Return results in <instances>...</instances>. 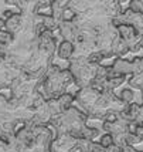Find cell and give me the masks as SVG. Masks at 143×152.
<instances>
[{
	"label": "cell",
	"instance_id": "obj_5",
	"mask_svg": "<svg viewBox=\"0 0 143 152\" xmlns=\"http://www.w3.org/2000/svg\"><path fill=\"white\" fill-rule=\"evenodd\" d=\"M74 101H75V97H74L72 94H70V93L62 94L58 98V105H60L61 113H65V111H68L70 108H72V107H74Z\"/></svg>",
	"mask_w": 143,
	"mask_h": 152
},
{
	"label": "cell",
	"instance_id": "obj_9",
	"mask_svg": "<svg viewBox=\"0 0 143 152\" xmlns=\"http://www.w3.org/2000/svg\"><path fill=\"white\" fill-rule=\"evenodd\" d=\"M129 9L136 12V13L143 14V0H132V1H129Z\"/></svg>",
	"mask_w": 143,
	"mask_h": 152
},
{
	"label": "cell",
	"instance_id": "obj_6",
	"mask_svg": "<svg viewBox=\"0 0 143 152\" xmlns=\"http://www.w3.org/2000/svg\"><path fill=\"white\" fill-rule=\"evenodd\" d=\"M126 81V77L120 75V77H115V78H108L105 83V90H116L118 87H120Z\"/></svg>",
	"mask_w": 143,
	"mask_h": 152
},
{
	"label": "cell",
	"instance_id": "obj_12",
	"mask_svg": "<svg viewBox=\"0 0 143 152\" xmlns=\"http://www.w3.org/2000/svg\"><path fill=\"white\" fill-rule=\"evenodd\" d=\"M9 46L7 44H3V43H0V56H6V54H9Z\"/></svg>",
	"mask_w": 143,
	"mask_h": 152
},
{
	"label": "cell",
	"instance_id": "obj_15",
	"mask_svg": "<svg viewBox=\"0 0 143 152\" xmlns=\"http://www.w3.org/2000/svg\"><path fill=\"white\" fill-rule=\"evenodd\" d=\"M0 31H7L6 30V20L0 17Z\"/></svg>",
	"mask_w": 143,
	"mask_h": 152
},
{
	"label": "cell",
	"instance_id": "obj_10",
	"mask_svg": "<svg viewBox=\"0 0 143 152\" xmlns=\"http://www.w3.org/2000/svg\"><path fill=\"white\" fill-rule=\"evenodd\" d=\"M99 144H101V145L106 149V148H109L111 145H113V137H112L111 134H104V135L101 137Z\"/></svg>",
	"mask_w": 143,
	"mask_h": 152
},
{
	"label": "cell",
	"instance_id": "obj_11",
	"mask_svg": "<svg viewBox=\"0 0 143 152\" xmlns=\"http://www.w3.org/2000/svg\"><path fill=\"white\" fill-rule=\"evenodd\" d=\"M88 152H105V148L99 142H91L89 148H88Z\"/></svg>",
	"mask_w": 143,
	"mask_h": 152
},
{
	"label": "cell",
	"instance_id": "obj_8",
	"mask_svg": "<svg viewBox=\"0 0 143 152\" xmlns=\"http://www.w3.org/2000/svg\"><path fill=\"white\" fill-rule=\"evenodd\" d=\"M142 144V139L137 137L136 134H128L126 135V145L128 146H136Z\"/></svg>",
	"mask_w": 143,
	"mask_h": 152
},
{
	"label": "cell",
	"instance_id": "obj_7",
	"mask_svg": "<svg viewBox=\"0 0 143 152\" xmlns=\"http://www.w3.org/2000/svg\"><path fill=\"white\" fill-rule=\"evenodd\" d=\"M118 97L122 99L125 104H132L133 99H135V91H133L132 88H123Z\"/></svg>",
	"mask_w": 143,
	"mask_h": 152
},
{
	"label": "cell",
	"instance_id": "obj_14",
	"mask_svg": "<svg viewBox=\"0 0 143 152\" xmlns=\"http://www.w3.org/2000/svg\"><path fill=\"white\" fill-rule=\"evenodd\" d=\"M105 152H122V149H120V148H118L116 145H111L109 148H106V149H105Z\"/></svg>",
	"mask_w": 143,
	"mask_h": 152
},
{
	"label": "cell",
	"instance_id": "obj_4",
	"mask_svg": "<svg viewBox=\"0 0 143 152\" xmlns=\"http://www.w3.org/2000/svg\"><path fill=\"white\" fill-rule=\"evenodd\" d=\"M74 54H75V44H74V43H70V41L62 40L58 44V47H57V56H58L61 60L70 61V60L74 57Z\"/></svg>",
	"mask_w": 143,
	"mask_h": 152
},
{
	"label": "cell",
	"instance_id": "obj_2",
	"mask_svg": "<svg viewBox=\"0 0 143 152\" xmlns=\"http://www.w3.org/2000/svg\"><path fill=\"white\" fill-rule=\"evenodd\" d=\"M111 67H112V70L115 73H118L119 75H123V77L133 75V64L128 58H116Z\"/></svg>",
	"mask_w": 143,
	"mask_h": 152
},
{
	"label": "cell",
	"instance_id": "obj_3",
	"mask_svg": "<svg viewBox=\"0 0 143 152\" xmlns=\"http://www.w3.org/2000/svg\"><path fill=\"white\" fill-rule=\"evenodd\" d=\"M111 51H112V54H113V57L123 58L126 54H129V46H128L126 41H123V40L119 37V34H118L116 37L113 39V41H112Z\"/></svg>",
	"mask_w": 143,
	"mask_h": 152
},
{
	"label": "cell",
	"instance_id": "obj_13",
	"mask_svg": "<svg viewBox=\"0 0 143 152\" xmlns=\"http://www.w3.org/2000/svg\"><path fill=\"white\" fill-rule=\"evenodd\" d=\"M136 135H137V137H139L140 139H142V144H143V122H142V124H139V126H137Z\"/></svg>",
	"mask_w": 143,
	"mask_h": 152
},
{
	"label": "cell",
	"instance_id": "obj_1",
	"mask_svg": "<svg viewBox=\"0 0 143 152\" xmlns=\"http://www.w3.org/2000/svg\"><path fill=\"white\" fill-rule=\"evenodd\" d=\"M118 34L123 41H126V44L129 47L135 46L137 43H142L143 40V37L139 34V31L130 24H120L118 27Z\"/></svg>",
	"mask_w": 143,
	"mask_h": 152
}]
</instances>
